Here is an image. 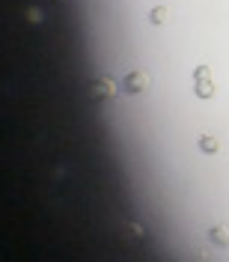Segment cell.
Segmentation results:
<instances>
[{
  "label": "cell",
  "instance_id": "cell-1",
  "mask_svg": "<svg viewBox=\"0 0 229 262\" xmlns=\"http://www.w3.org/2000/svg\"><path fill=\"white\" fill-rule=\"evenodd\" d=\"M116 93H119V86H116L113 78H98V81L89 83V98H96V101L116 98Z\"/></svg>",
  "mask_w": 229,
  "mask_h": 262
},
{
  "label": "cell",
  "instance_id": "cell-2",
  "mask_svg": "<svg viewBox=\"0 0 229 262\" xmlns=\"http://www.w3.org/2000/svg\"><path fill=\"white\" fill-rule=\"evenodd\" d=\"M122 90H125L128 96H140V93H146L149 90V75L146 72H128L125 81H122Z\"/></svg>",
  "mask_w": 229,
  "mask_h": 262
},
{
  "label": "cell",
  "instance_id": "cell-3",
  "mask_svg": "<svg viewBox=\"0 0 229 262\" xmlns=\"http://www.w3.org/2000/svg\"><path fill=\"white\" fill-rule=\"evenodd\" d=\"M119 238H122L125 245H137V242H143V238H146V227L134 221V224H128V227L119 232Z\"/></svg>",
  "mask_w": 229,
  "mask_h": 262
},
{
  "label": "cell",
  "instance_id": "cell-4",
  "mask_svg": "<svg viewBox=\"0 0 229 262\" xmlns=\"http://www.w3.org/2000/svg\"><path fill=\"white\" fill-rule=\"evenodd\" d=\"M209 242H214L217 247H229V229L226 227H212L209 229Z\"/></svg>",
  "mask_w": 229,
  "mask_h": 262
},
{
  "label": "cell",
  "instance_id": "cell-5",
  "mask_svg": "<svg viewBox=\"0 0 229 262\" xmlns=\"http://www.w3.org/2000/svg\"><path fill=\"white\" fill-rule=\"evenodd\" d=\"M194 93H196V98H212V96H214V83H212V78H205V81H196Z\"/></svg>",
  "mask_w": 229,
  "mask_h": 262
},
{
  "label": "cell",
  "instance_id": "cell-6",
  "mask_svg": "<svg viewBox=\"0 0 229 262\" xmlns=\"http://www.w3.org/2000/svg\"><path fill=\"white\" fill-rule=\"evenodd\" d=\"M167 15H170V9H167V6H155V9L149 12V21H152L155 27H161L164 21H167Z\"/></svg>",
  "mask_w": 229,
  "mask_h": 262
},
{
  "label": "cell",
  "instance_id": "cell-7",
  "mask_svg": "<svg viewBox=\"0 0 229 262\" xmlns=\"http://www.w3.org/2000/svg\"><path fill=\"white\" fill-rule=\"evenodd\" d=\"M199 149H202L205 155H214V152H217V140H214V137H205V134H202V137H199Z\"/></svg>",
  "mask_w": 229,
  "mask_h": 262
},
{
  "label": "cell",
  "instance_id": "cell-8",
  "mask_svg": "<svg viewBox=\"0 0 229 262\" xmlns=\"http://www.w3.org/2000/svg\"><path fill=\"white\" fill-rule=\"evenodd\" d=\"M209 75H212V72H209V66H196V69H194V78H196V81H205Z\"/></svg>",
  "mask_w": 229,
  "mask_h": 262
}]
</instances>
